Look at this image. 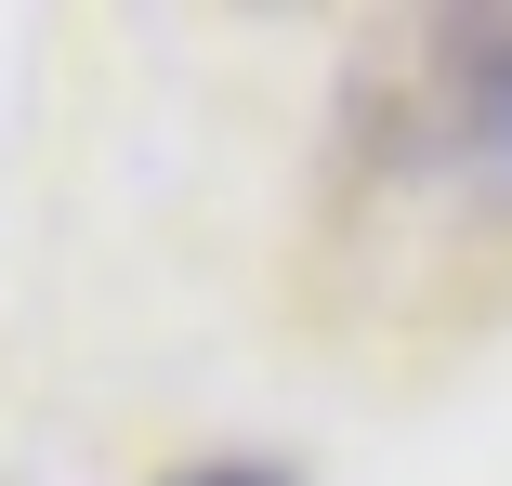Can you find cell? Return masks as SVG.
<instances>
[{
  "label": "cell",
  "instance_id": "cell-1",
  "mask_svg": "<svg viewBox=\"0 0 512 486\" xmlns=\"http://www.w3.org/2000/svg\"><path fill=\"white\" fill-rule=\"evenodd\" d=\"M447 158L486 184V198H512V14H473L447 27Z\"/></svg>",
  "mask_w": 512,
  "mask_h": 486
},
{
  "label": "cell",
  "instance_id": "cell-2",
  "mask_svg": "<svg viewBox=\"0 0 512 486\" xmlns=\"http://www.w3.org/2000/svg\"><path fill=\"white\" fill-rule=\"evenodd\" d=\"M158 486H289L276 460H184V473H158Z\"/></svg>",
  "mask_w": 512,
  "mask_h": 486
}]
</instances>
